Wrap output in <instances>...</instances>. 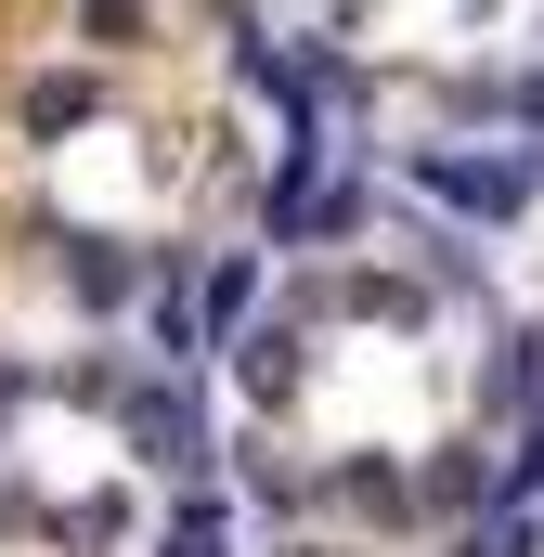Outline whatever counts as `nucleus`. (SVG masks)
<instances>
[{
    "mask_svg": "<svg viewBox=\"0 0 544 557\" xmlns=\"http://www.w3.org/2000/svg\"><path fill=\"white\" fill-rule=\"evenodd\" d=\"M415 182H428L441 208H467V221H519L544 169H532V156H454V143H428V156H415Z\"/></svg>",
    "mask_w": 544,
    "mask_h": 557,
    "instance_id": "f257e3e1",
    "label": "nucleus"
},
{
    "mask_svg": "<svg viewBox=\"0 0 544 557\" xmlns=\"http://www.w3.org/2000/svg\"><path fill=\"white\" fill-rule=\"evenodd\" d=\"M118 428H131L143 467H208V416H195L182 376H131V389H118Z\"/></svg>",
    "mask_w": 544,
    "mask_h": 557,
    "instance_id": "f03ea898",
    "label": "nucleus"
},
{
    "mask_svg": "<svg viewBox=\"0 0 544 557\" xmlns=\"http://www.w3.org/2000/svg\"><path fill=\"white\" fill-rule=\"evenodd\" d=\"M91 117H104V78H91V65H39V78L13 91V131L26 143H78Z\"/></svg>",
    "mask_w": 544,
    "mask_h": 557,
    "instance_id": "7ed1b4c3",
    "label": "nucleus"
},
{
    "mask_svg": "<svg viewBox=\"0 0 544 557\" xmlns=\"http://www.w3.org/2000/svg\"><path fill=\"white\" fill-rule=\"evenodd\" d=\"M65 285H78V311H131L143 260H131V247H104V234H78V247H65Z\"/></svg>",
    "mask_w": 544,
    "mask_h": 557,
    "instance_id": "20e7f679",
    "label": "nucleus"
},
{
    "mask_svg": "<svg viewBox=\"0 0 544 557\" xmlns=\"http://www.w3.org/2000/svg\"><path fill=\"white\" fill-rule=\"evenodd\" d=\"M156 557H234V506L221 493H182V519L156 532Z\"/></svg>",
    "mask_w": 544,
    "mask_h": 557,
    "instance_id": "39448f33",
    "label": "nucleus"
},
{
    "mask_svg": "<svg viewBox=\"0 0 544 557\" xmlns=\"http://www.w3.org/2000/svg\"><path fill=\"white\" fill-rule=\"evenodd\" d=\"M337 493H350L363 519H415V480L390 467V454H350V467H337Z\"/></svg>",
    "mask_w": 544,
    "mask_h": 557,
    "instance_id": "423d86ee",
    "label": "nucleus"
},
{
    "mask_svg": "<svg viewBox=\"0 0 544 557\" xmlns=\"http://www.w3.org/2000/svg\"><path fill=\"white\" fill-rule=\"evenodd\" d=\"M247 389H260V403L298 389V324H260V337H247Z\"/></svg>",
    "mask_w": 544,
    "mask_h": 557,
    "instance_id": "0eeeda50",
    "label": "nucleus"
},
{
    "mask_svg": "<svg viewBox=\"0 0 544 557\" xmlns=\"http://www.w3.org/2000/svg\"><path fill=\"white\" fill-rule=\"evenodd\" d=\"M428 506H493V467H480V441H454V454L428 467Z\"/></svg>",
    "mask_w": 544,
    "mask_h": 557,
    "instance_id": "6e6552de",
    "label": "nucleus"
},
{
    "mask_svg": "<svg viewBox=\"0 0 544 557\" xmlns=\"http://www.w3.org/2000/svg\"><path fill=\"white\" fill-rule=\"evenodd\" d=\"M247 298H260V260H221V273H208V337H234Z\"/></svg>",
    "mask_w": 544,
    "mask_h": 557,
    "instance_id": "1a4fd4ad",
    "label": "nucleus"
},
{
    "mask_svg": "<svg viewBox=\"0 0 544 557\" xmlns=\"http://www.w3.org/2000/svg\"><path fill=\"white\" fill-rule=\"evenodd\" d=\"M143 26H156V13H143V0H78V39H104V52H131Z\"/></svg>",
    "mask_w": 544,
    "mask_h": 557,
    "instance_id": "9d476101",
    "label": "nucleus"
},
{
    "mask_svg": "<svg viewBox=\"0 0 544 557\" xmlns=\"http://www.w3.org/2000/svg\"><path fill=\"white\" fill-rule=\"evenodd\" d=\"M506 117H519V156L544 169V65H532V78H506Z\"/></svg>",
    "mask_w": 544,
    "mask_h": 557,
    "instance_id": "9b49d317",
    "label": "nucleus"
},
{
    "mask_svg": "<svg viewBox=\"0 0 544 557\" xmlns=\"http://www.w3.org/2000/svg\"><path fill=\"white\" fill-rule=\"evenodd\" d=\"M13 389H26V376H13V363H0V416H13Z\"/></svg>",
    "mask_w": 544,
    "mask_h": 557,
    "instance_id": "f8f14e48",
    "label": "nucleus"
}]
</instances>
